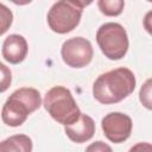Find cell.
<instances>
[{
	"label": "cell",
	"instance_id": "6da1fadb",
	"mask_svg": "<svg viewBox=\"0 0 152 152\" xmlns=\"http://www.w3.org/2000/svg\"><path fill=\"white\" fill-rule=\"evenodd\" d=\"M135 76L128 68H116L101 74L93 84V96L102 104L121 102L135 89Z\"/></svg>",
	"mask_w": 152,
	"mask_h": 152
},
{
	"label": "cell",
	"instance_id": "9a60e30c",
	"mask_svg": "<svg viewBox=\"0 0 152 152\" xmlns=\"http://www.w3.org/2000/svg\"><path fill=\"white\" fill-rule=\"evenodd\" d=\"M84 152H113L112 147L106 144L104 141H101V140H97V141H94L91 142Z\"/></svg>",
	"mask_w": 152,
	"mask_h": 152
},
{
	"label": "cell",
	"instance_id": "9c48e42d",
	"mask_svg": "<svg viewBox=\"0 0 152 152\" xmlns=\"http://www.w3.org/2000/svg\"><path fill=\"white\" fill-rule=\"evenodd\" d=\"M64 132L71 141L82 144L93 138L95 133V122L89 115L81 114L76 122L69 126H64Z\"/></svg>",
	"mask_w": 152,
	"mask_h": 152
},
{
	"label": "cell",
	"instance_id": "7c38bea8",
	"mask_svg": "<svg viewBox=\"0 0 152 152\" xmlns=\"http://www.w3.org/2000/svg\"><path fill=\"white\" fill-rule=\"evenodd\" d=\"M13 23V13L12 11L4 4L0 2V36L7 32Z\"/></svg>",
	"mask_w": 152,
	"mask_h": 152
},
{
	"label": "cell",
	"instance_id": "8992f818",
	"mask_svg": "<svg viewBox=\"0 0 152 152\" xmlns=\"http://www.w3.org/2000/svg\"><path fill=\"white\" fill-rule=\"evenodd\" d=\"M94 50L91 43L83 37H72L66 39L61 49L63 62L75 69L87 66L93 59Z\"/></svg>",
	"mask_w": 152,
	"mask_h": 152
},
{
	"label": "cell",
	"instance_id": "4fadbf2b",
	"mask_svg": "<svg viewBox=\"0 0 152 152\" xmlns=\"http://www.w3.org/2000/svg\"><path fill=\"white\" fill-rule=\"evenodd\" d=\"M12 82V72L7 65L0 62V93L6 91Z\"/></svg>",
	"mask_w": 152,
	"mask_h": 152
},
{
	"label": "cell",
	"instance_id": "5bb4252c",
	"mask_svg": "<svg viewBox=\"0 0 152 152\" xmlns=\"http://www.w3.org/2000/svg\"><path fill=\"white\" fill-rule=\"evenodd\" d=\"M140 102L147 108L151 109V80L148 78L140 89Z\"/></svg>",
	"mask_w": 152,
	"mask_h": 152
},
{
	"label": "cell",
	"instance_id": "7a4b0ae2",
	"mask_svg": "<svg viewBox=\"0 0 152 152\" xmlns=\"http://www.w3.org/2000/svg\"><path fill=\"white\" fill-rule=\"evenodd\" d=\"M42 106L40 93L31 87L19 88L13 91L1 109V119L10 127L23 125L27 116Z\"/></svg>",
	"mask_w": 152,
	"mask_h": 152
},
{
	"label": "cell",
	"instance_id": "30bf717a",
	"mask_svg": "<svg viewBox=\"0 0 152 152\" xmlns=\"http://www.w3.org/2000/svg\"><path fill=\"white\" fill-rule=\"evenodd\" d=\"M32 140L26 134H14L0 141V152H32Z\"/></svg>",
	"mask_w": 152,
	"mask_h": 152
},
{
	"label": "cell",
	"instance_id": "2e32d148",
	"mask_svg": "<svg viewBox=\"0 0 152 152\" xmlns=\"http://www.w3.org/2000/svg\"><path fill=\"white\" fill-rule=\"evenodd\" d=\"M128 152H152V145L150 142H138L133 145Z\"/></svg>",
	"mask_w": 152,
	"mask_h": 152
},
{
	"label": "cell",
	"instance_id": "5b68a950",
	"mask_svg": "<svg viewBox=\"0 0 152 152\" xmlns=\"http://www.w3.org/2000/svg\"><path fill=\"white\" fill-rule=\"evenodd\" d=\"M96 42L101 52L112 61L125 57L128 50V36L119 23H104L97 28Z\"/></svg>",
	"mask_w": 152,
	"mask_h": 152
},
{
	"label": "cell",
	"instance_id": "ba28073f",
	"mask_svg": "<svg viewBox=\"0 0 152 152\" xmlns=\"http://www.w3.org/2000/svg\"><path fill=\"white\" fill-rule=\"evenodd\" d=\"M28 51V45L26 39L21 34H10L7 38H5L2 43L1 53L5 61H7L11 64H19L21 63Z\"/></svg>",
	"mask_w": 152,
	"mask_h": 152
},
{
	"label": "cell",
	"instance_id": "52a82bcc",
	"mask_svg": "<svg viewBox=\"0 0 152 152\" xmlns=\"http://www.w3.org/2000/svg\"><path fill=\"white\" fill-rule=\"evenodd\" d=\"M132 119L124 113L112 112L104 115L101 120V128L106 138L114 142L121 144L126 141L132 133Z\"/></svg>",
	"mask_w": 152,
	"mask_h": 152
},
{
	"label": "cell",
	"instance_id": "277c9868",
	"mask_svg": "<svg viewBox=\"0 0 152 152\" xmlns=\"http://www.w3.org/2000/svg\"><path fill=\"white\" fill-rule=\"evenodd\" d=\"M90 1H69L61 0L55 2L48 12V25L49 27L59 34L71 32L81 21L83 8L89 5Z\"/></svg>",
	"mask_w": 152,
	"mask_h": 152
},
{
	"label": "cell",
	"instance_id": "8fae6325",
	"mask_svg": "<svg viewBox=\"0 0 152 152\" xmlns=\"http://www.w3.org/2000/svg\"><path fill=\"white\" fill-rule=\"evenodd\" d=\"M125 2L122 0H99L97 7L100 12L107 17H116L124 11Z\"/></svg>",
	"mask_w": 152,
	"mask_h": 152
},
{
	"label": "cell",
	"instance_id": "3957f363",
	"mask_svg": "<svg viewBox=\"0 0 152 152\" xmlns=\"http://www.w3.org/2000/svg\"><path fill=\"white\" fill-rule=\"evenodd\" d=\"M43 104L50 116L63 126L72 125L82 114L71 91L63 86H56L48 90Z\"/></svg>",
	"mask_w": 152,
	"mask_h": 152
}]
</instances>
